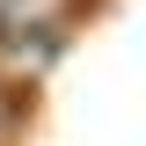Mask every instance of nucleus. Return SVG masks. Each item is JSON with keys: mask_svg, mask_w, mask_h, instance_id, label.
<instances>
[{"mask_svg": "<svg viewBox=\"0 0 146 146\" xmlns=\"http://www.w3.org/2000/svg\"><path fill=\"white\" fill-rule=\"evenodd\" d=\"M22 117H29V102H22V88H7V80H0V146H15Z\"/></svg>", "mask_w": 146, "mask_h": 146, "instance_id": "obj_1", "label": "nucleus"}]
</instances>
